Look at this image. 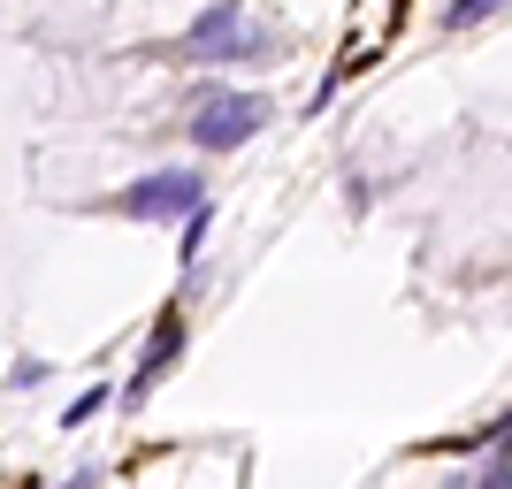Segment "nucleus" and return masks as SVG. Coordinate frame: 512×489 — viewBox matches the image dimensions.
I'll return each instance as SVG.
<instances>
[{
    "label": "nucleus",
    "mask_w": 512,
    "mask_h": 489,
    "mask_svg": "<svg viewBox=\"0 0 512 489\" xmlns=\"http://www.w3.org/2000/svg\"><path fill=\"white\" fill-rule=\"evenodd\" d=\"M276 31H260L253 16H245V0H214V8H199L192 16V31H184V39H176V54H184V62H268V54H276Z\"/></svg>",
    "instance_id": "obj_1"
},
{
    "label": "nucleus",
    "mask_w": 512,
    "mask_h": 489,
    "mask_svg": "<svg viewBox=\"0 0 512 489\" xmlns=\"http://www.w3.org/2000/svg\"><path fill=\"white\" fill-rule=\"evenodd\" d=\"M268 92H230V85H214V92H199L192 100V146L199 153H237V146H253L260 130H268Z\"/></svg>",
    "instance_id": "obj_2"
},
{
    "label": "nucleus",
    "mask_w": 512,
    "mask_h": 489,
    "mask_svg": "<svg viewBox=\"0 0 512 489\" xmlns=\"http://www.w3.org/2000/svg\"><path fill=\"white\" fill-rule=\"evenodd\" d=\"M199 207H207V176L199 169H153V176H138V184L115 192L123 222H192Z\"/></svg>",
    "instance_id": "obj_3"
},
{
    "label": "nucleus",
    "mask_w": 512,
    "mask_h": 489,
    "mask_svg": "<svg viewBox=\"0 0 512 489\" xmlns=\"http://www.w3.org/2000/svg\"><path fill=\"white\" fill-rule=\"evenodd\" d=\"M184 306H161V321H153V337H146V352H138V375L123 383V405H146L153 398V383H169L176 375V360H184Z\"/></svg>",
    "instance_id": "obj_4"
},
{
    "label": "nucleus",
    "mask_w": 512,
    "mask_h": 489,
    "mask_svg": "<svg viewBox=\"0 0 512 489\" xmlns=\"http://www.w3.org/2000/svg\"><path fill=\"white\" fill-rule=\"evenodd\" d=\"M107 398H115V390H107V383L77 390V398L62 405V428H92V421H100V413H107Z\"/></svg>",
    "instance_id": "obj_5"
},
{
    "label": "nucleus",
    "mask_w": 512,
    "mask_h": 489,
    "mask_svg": "<svg viewBox=\"0 0 512 489\" xmlns=\"http://www.w3.org/2000/svg\"><path fill=\"white\" fill-rule=\"evenodd\" d=\"M497 8H505V0H451V8H444V31H467V23H490Z\"/></svg>",
    "instance_id": "obj_6"
},
{
    "label": "nucleus",
    "mask_w": 512,
    "mask_h": 489,
    "mask_svg": "<svg viewBox=\"0 0 512 489\" xmlns=\"http://www.w3.org/2000/svg\"><path fill=\"white\" fill-rule=\"evenodd\" d=\"M207 230H214V207H199L192 222H184V245H176V260H184V268H192V260H199V245H207Z\"/></svg>",
    "instance_id": "obj_7"
},
{
    "label": "nucleus",
    "mask_w": 512,
    "mask_h": 489,
    "mask_svg": "<svg viewBox=\"0 0 512 489\" xmlns=\"http://www.w3.org/2000/svg\"><path fill=\"white\" fill-rule=\"evenodd\" d=\"M46 375H54L46 360H16V367H0V383H8V390H39Z\"/></svg>",
    "instance_id": "obj_8"
},
{
    "label": "nucleus",
    "mask_w": 512,
    "mask_h": 489,
    "mask_svg": "<svg viewBox=\"0 0 512 489\" xmlns=\"http://www.w3.org/2000/svg\"><path fill=\"white\" fill-rule=\"evenodd\" d=\"M474 489H512V451H490V467L474 474Z\"/></svg>",
    "instance_id": "obj_9"
},
{
    "label": "nucleus",
    "mask_w": 512,
    "mask_h": 489,
    "mask_svg": "<svg viewBox=\"0 0 512 489\" xmlns=\"http://www.w3.org/2000/svg\"><path fill=\"white\" fill-rule=\"evenodd\" d=\"M62 489H100V467H77V474H69Z\"/></svg>",
    "instance_id": "obj_10"
}]
</instances>
